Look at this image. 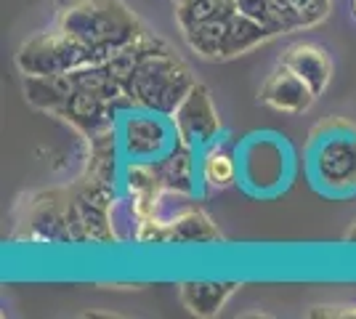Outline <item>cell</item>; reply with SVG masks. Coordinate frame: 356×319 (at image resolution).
I'll use <instances>...</instances> for the list:
<instances>
[{
	"label": "cell",
	"instance_id": "1",
	"mask_svg": "<svg viewBox=\"0 0 356 319\" xmlns=\"http://www.w3.org/2000/svg\"><path fill=\"white\" fill-rule=\"evenodd\" d=\"M54 24L102 56L144 32L134 11L120 0H59Z\"/></svg>",
	"mask_w": 356,
	"mask_h": 319
},
{
	"label": "cell",
	"instance_id": "2",
	"mask_svg": "<svg viewBox=\"0 0 356 319\" xmlns=\"http://www.w3.org/2000/svg\"><path fill=\"white\" fill-rule=\"evenodd\" d=\"M192 69L170 51V46L152 54L136 67L134 77L125 85V96L138 109L173 115L178 104L186 99V93L194 88Z\"/></svg>",
	"mask_w": 356,
	"mask_h": 319
},
{
	"label": "cell",
	"instance_id": "3",
	"mask_svg": "<svg viewBox=\"0 0 356 319\" xmlns=\"http://www.w3.org/2000/svg\"><path fill=\"white\" fill-rule=\"evenodd\" d=\"M309 173L327 195L356 192V125L346 120L322 122L309 144Z\"/></svg>",
	"mask_w": 356,
	"mask_h": 319
},
{
	"label": "cell",
	"instance_id": "4",
	"mask_svg": "<svg viewBox=\"0 0 356 319\" xmlns=\"http://www.w3.org/2000/svg\"><path fill=\"white\" fill-rule=\"evenodd\" d=\"M106 56L96 54L93 48L80 43L70 32L61 27H51L30 40H24L19 54H16V67L24 77L30 75H64L86 64H104Z\"/></svg>",
	"mask_w": 356,
	"mask_h": 319
},
{
	"label": "cell",
	"instance_id": "5",
	"mask_svg": "<svg viewBox=\"0 0 356 319\" xmlns=\"http://www.w3.org/2000/svg\"><path fill=\"white\" fill-rule=\"evenodd\" d=\"M120 149L128 160L160 163L181 144L173 120L149 109H128L118 122Z\"/></svg>",
	"mask_w": 356,
	"mask_h": 319
},
{
	"label": "cell",
	"instance_id": "6",
	"mask_svg": "<svg viewBox=\"0 0 356 319\" xmlns=\"http://www.w3.org/2000/svg\"><path fill=\"white\" fill-rule=\"evenodd\" d=\"M290 152L280 136H261L255 133L245 141L239 154V173L242 183L252 195H274L287 186Z\"/></svg>",
	"mask_w": 356,
	"mask_h": 319
},
{
	"label": "cell",
	"instance_id": "7",
	"mask_svg": "<svg viewBox=\"0 0 356 319\" xmlns=\"http://www.w3.org/2000/svg\"><path fill=\"white\" fill-rule=\"evenodd\" d=\"M170 120L176 125L178 138L194 149H205L210 144H216V138L221 133L218 109H216L210 91L202 83H194V88L178 104V109L170 115Z\"/></svg>",
	"mask_w": 356,
	"mask_h": 319
},
{
	"label": "cell",
	"instance_id": "8",
	"mask_svg": "<svg viewBox=\"0 0 356 319\" xmlns=\"http://www.w3.org/2000/svg\"><path fill=\"white\" fill-rule=\"evenodd\" d=\"M35 243H72L70 234V192H48L32 205L27 218Z\"/></svg>",
	"mask_w": 356,
	"mask_h": 319
},
{
	"label": "cell",
	"instance_id": "9",
	"mask_svg": "<svg viewBox=\"0 0 356 319\" xmlns=\"http://www.w3.org/2000/svg\"><path fill=\"white\" fill-rule=\"evenodd\" d=\"M258 96L266 106L277 109V112H287V115H303L316 101V93L284 64H280L266 77V83L261 85Z\"/></svg>",
	"mask_w": 356,
	"mask_h": 319
},
{
	"label": "cell",
	"instance_id": "10",
	"mask_svg": "<svg viewBox=\"0 0 356 319\" xmlns=\"http://www.w3.org/2000/svg\"><path fill=\"white\" fill-rule=\"evenodd\" d=\"M280 64L290 67L316 96H322L332 80V59L316 43H293L282 54Z\"/></svg>",
	"mask_w": 356,
	"mask_h": 319
},
{
	"label": "cell",
	"instance_id": "11",
	"mask_svg": "<svg viewBox=\"0 0 356 319\" xmlns=\"http://www.w3.org/2000/svg\"><path fill=\"white\" fill-rule=\"evenodd\" d=\"M237 282H181L178 285V295L181 304L186 306L197 317H213L218 314L226 301L237 293Z\"/></svg>",
	"mask_w": 356,
	"mask_h": 319
},
{
	"label": "cell",
	"instance_id": "12",
	"mask_svg": "<svg viewBox=\"0 0 356 319\" xmlns=\"http://www.w3.org/2000/svg\"><path fill=\"white\" fill-rule=\"evenodd\" d=\"M268 38H274V35L261 22H255V19H250V16L242 14V11H234V16L226 24V35H223L218 59L242 56V54H248L252 48H258L261 43H266Z\"/></svg>",
	"mask_w": 356,
	"mask_h": 319
},
{
	"label": "cell",
	"instance_id": "13",
	"mask_svg": "<svg viewBox=\"0 0 356 319\" xmlns=\"http://www.w3.org/2000/svg\"><path fill=\"white\" fill-rule=\"evenodd\" d=\"M160 173H163L165 189L178 192V195H192L197 176H200V165H197V149L189 144H178L173 152L165 160H160Z\"/></svg>",
	"mask_w": 356,
	"mask_h": 319
},
{
	"label": "cell",
	"instance_id": "14",
	"mask_svg": "<svg viewBox=\"0 0 356 319\" xmlns=\"http://www.w3.org/2000/svg\"><path fill=\"white\" fill-rule=\"evenodd\" d=\"M74 85L70 72L64 75H30L24 77V96L32 106L59 115V109L72 96Z\"/></svg>",
	"mask_w": 356,
	"mask_h": 319
},
{
	"label": "cell",
	"instance_id": "15",
	"mask_svg": "<svg viewBox=\"0 0 356 319\" xmlns=\"http://www.w3.org/2000/svg\"><path fill=\"white\" fill-rule=\"evenodd\" d=\"M221 234L200 208H186L168 224V245H208L218 243Z\"/></svg>",
	"mask_w": 356,
	"mask_h": 319
},
{
	"label": "cell",
	"instance_id": "16",
	"mask_svg": "<svg viewBox=\"0 0 356 319\" xmlns=\"http://www.w3.org/2000/svg\"><path fill=\"white\" fill-rule=\"evenodd\" d=\"M239 163L237 157L221 144H210L200 160V179L208 189H229L237 183Z\"/></svg>",
	"mask_w": 356,
	"mask_h": 319
},
{
	"label": "cell",
	"instance_id": "17",
	"mask_svg": "<svg viewBox=\"0 0 356 319\" xmlns=\"http://www.w3.org/2000/svg\"><path fill=\"white\" fill-rule=\"evenodd\" d=\"M70 80L77 91L93 93V96H102L106 101H118L125 96V88L118 77L106 69L104 64H86V67H77L70 72Z\"/></svg>",
	"mask_w": 356,
	"mask_h": 319
},
{
	"label": "cell",
	"instance_id": "18",
	"mask_svg": "<svg viewBox=\"0 0 356 319\" xmlns=\"http://www.w3.org/2000/svg\"><path fill=\"white\" fill-rule=\"evenodd\" d=\"M232 16H226V19H208V22H200V24H194L189 30H181L186 46L192 48L194 54H200L202 59H218L223 35H226V24H229Z\"/></svg>",
	"mask_w": 356,
	"mask_h": 319
},
{
	"label": "cell",
	"instance_id": "19",
	"mask_svg": "<svg viewBox=\"0 0 356 319\" xmlns=\"http://www.w3.org/2000/svg\"><path fill=\"white\" fill-rule=\"evenodd\" d=\"M237 11L234 0H186V3H176V22L178 30H189L200 22L208 19H226Z\"/></svg>",
	"mask_w": 356,
	"mask_h": 319
},
{
	"label": "cell",
	"instance_id": "20",
	"mask_svg": "<svg viewBox=\"0 0 356 319\" xmlns=\"http://www.w3.org/2000/svg\"><path fill=\"white\" fill-rule=\"evenodd\" d=\"M234 3H237V11L248 14L255 22H261L271 35L290 32L287 19H284V8L280 0H234Z\"/></svg>",
	"mask_w": 356,
	"mask_h": 319
},
{
	"label": "cell",
	"instance_id": "21",
	"mask_svg": "<svg viewBox=\"0 0 356 319\" xmlns=\"http://www.w3.org/2000/svg\"><path fill=\"white\" fill-rule=\"evenodd\" d=\"M287 8H296L298 14L303 16V24L314 27L330 14V0H280Z\"/></svg>",
	"mask_w": 356,
	"mask_h": 319
},
{
	"label": "cell",
	"instance_id": "22",
	"mask_svg": "<svg viewBox=\"0 0 356 319\" xmlns=\"http://www.w3.org/2000/svg\"><path fill=\"white\" fill-rule=\"evenodd\" d=\"M306 317H322V319H356V304H327L314 306L306 311Z\"/></svg>",
	"mask_w": 356,
	"mask_h": 319
},
{
	"label": "cell",
	"instance_id": "23",
	"mask_svg": "<svg viewBox=\"0 0 356 319\" xmlns=\"http://www.w3.org/2000/svg\"><path fill=\"white\" fill-rule=\"evenodd\" d=\"M346 243H351V245H356V221L348 227V231H346Z\"/></svg>",
	"mask_w": 356,
	"mask_h": 319
},
{
	"label": "cell",
	"instance_id": "24",
	"mask_svg": "<svg viewBox=\"0 0 356 319\" xmlns=\"http://www.w3.org/2000/svg\"><path fill=\"white\" fill-rule=\"evenodd\" d=\"M354 16H356V0H354Z\"/></svg>",
	"mask_w": 356,
	"mask_h": 319
},
{
	"label": "cell",
	"instance_id": "25",
	"mask_svg": "<svg viewBox=\"0 0 356 319\" xmlns=\"http://www.w3.org/2000/svg\"><path fill=\"white\" fill-rule=\"evenodd\" d=\"M176 3H186V0H176Z\"/></svg>",
	"mask_w": 356,
	"mask_h": 319
}]
</instances>
